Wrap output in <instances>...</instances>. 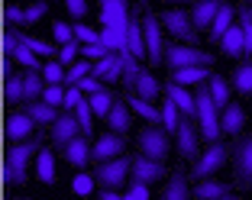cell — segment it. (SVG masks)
I'll list each match as a JSON object with an SVG mask.
<instances>
[{"instance_id": "obj_37", "label": "cell", "mask_w": 252, "mask_h": 200, "mask_svg": "<svg viewBox=\"0 0 252 200\" xmlns=\"http://www.w3.org/2000/svg\"><path fill=\"white\" fill-rule=\"evenodd\" d=\"M3 100H7L10 107H13V104H23V100H26V84H23V74L7 71V84H3Z\"/></svg>"}, {"instance_id": "obj_14", "label": "cell", "mask_w": 252, "mask_h": 200, "mask_svg": "<svg viewBox=\"0 0 252 200\" xmlns=\"http://www.w3.org/2000/svg\"><path fill=\"white\" fill-rule=\"evenodd\" d=\"M165 97H168V100L178 107L188 119H197V100H194V90H188V87H181V84H171L168 81V84H165Z\"/></svg>"}, {"instance_id": "obj_16", "label": "cell", "mask_w": 252, "mask_h": 200, "mask_svg": "<svg viewBox=\"0 0 252 200\" xmlns=\"http://www.w3.org/2000/svg\"><path fill=\"white\" fill-rule=\"evenodd\" d=\"M220 7H223V3H217V0H200V3H194V7H191V23H194V29H197V32L207 29V32H210V26H214Z\"/></svg>"}, {"instance_id": "obj_50", "label": "cell", "mask_w": 252, "mask_h": 200, "mask_svg": "<svg viewBox=\"0 0 252 200\" xmlns=\"http://www.w3.org/2000/svg\"><path fill=\"white\" fill-rule=\"evenodd\" d=\"M81 100H84L81 90H78V87H68L65 90V104H62V113H74V107L81 104Z\"/></svg>"}, {"instance_id": "obj_19", "label": "cell", "mask_w": 252, "mask_h": 200, "mask_svg": "<svg viewBox=\"0 0 252 200\" xmlns=\"http://www.w3.org/2000/svg\"><path fill=\"white\" fill-rule=\"evenodd\" d=\"M158 200H194L191 187H188V174H185L181 168H175V171H171V181L162 187Z\"/></svg>"}, {"instance_id": "obj_3", "label": "cell", "mask_w": 252, "mask_h": 200, "mask_svg": "<svg viewBox=\"0 0 252 200\" xmlns=\"http://www.w3.org/2000/svg\"><path fill=\"white\" fill-rule=\"evenodd\" d=\"M194 100H197V123H200V139L204 142H220L223 129H220V110L214 107V97H210V87L207 81L197 84V90H194Z\"/></svg>"}, {"instance_id": "obj_4", "label": "cell", "mask_w": 252, "mask_h": 200, "mask_svg": "<svg viewBox=\"0 0 252 200\" xmlns=\"http://www.w3.org/2000/svg\"><path fill=\"white\" fill-rule=\"evenodd\" d=\"M133 158L136 155H120L113 158V162H104V165H94V181L100 191H120L123 187V181L129 178V171H133Z\"/></svg>"}, {"instance_id": "obj_9", "label": "cell", "mask_w": 252, "mask_h": 200, "mask_svg": "<svg viewBox=\"0 0 252 200\" xmlns=\"http://www.w3.org/2000/svg\"><path fill=\"white\" fill-rule=\"evenodd\" d=\"M162 26L171 32L175 39H181V45H191V42H200L197 39V29H194V23H191V13H185L181 7H171V10H165L162 16Z\"/></svg>"}, {"instance_id": "obj_21", "label": "cell", "mask_w": 252, "mask_h": 200, "mask_svg": "<svg viewBox=\"0 0 252 200\" xmlns=\"http://www.w3.org/2000/svg\"><path fill=\"white\" fill-rule=\"evenodd\" d=\"M20 110L26 113L32 123H39V126H49V129H52L55 123H59V116H62V113L55 110V107H49L45 100H36V104H23Z\"/></svg>"}, {"instance_id": "obj_17", "label": "cell", "mask_w": 252, "mask_h": 200, "mask_svg": "<svg viewBox=\"0 0 252 200\" xmlns=\"http://www.w3.org/2000/svg\"><path fill=\"white\" fill-rule=\"evenodd\" d=\"M91 145H94L91 139L78 136V139H74L71 145H65V148H62L59 155L65 158L68 165H74V168H88V165H91Z\"/></svg>"}, {"instance_id": "obj_31", "label": "cell", "mask_w": 252, "mask_h": 200, "mask_svg": "<svg viewBox=\"0 0 252 200\" xmlns=\"http://www.w3.org/2000/svg\"><path fill=\"white\" fill-rule=\"evenodd\" d=\"M13 32H16V42L26 45L30 52L42 55V58H49V61L59 58V52H55V45H52V42H45V39H36V36H26V32H20V29H13Z\"/></svg>"}, {"instance_id": "obj_5", "label": "cell", "mask_w": 252, "mask_h": 200, "mask_svg": "<svg viewBox=\"0 0 252 200\" xmlns=\"http://www.w3.org/2000/svg\"><path fill=\"white\" fill-rule=\"evenodd\" d=\"M230 162L236 171V187L249 191L252 187V133L236 136V142L230 145Z\"/></svg>"}, {"instance_id": "obj_40", "label": "cell", "mask_w": 252, "mask_h": 200, "mask_svg": "<svg viewBox=\"0 0 252 200\" xmlns=\"http://www.w3.org/2000/svg\"><path fill=\"white\" fill-rule=\"evenodd\" d=\"M65 74H68V68L62 65L59 58H55V61H45V65H42V78H45V84H65Z\"/></svg>"}, {"instance_id": "obj_34", "label": "cell", "mask_w": 252, "mask_h": 200, "mask_svg": "<svg viewBox=\"0 0 252 200\" xmlns=\"http://www.w3.org/2000/svg\"><path fill=\"white\" fill-rule=\"evenodd\" d=\"M230 87L236 90V94H252V58L249 61H239V65L233 68Z\"/></svg>"}, {"instance_id": "obj_46", "label": "cell", "mask_w": 252, "mask_h": 200, "mask_svg": "<svg viewBox=\"0 0 252 200\" xmlns=\"http://www.w3.org/2000/svg\"><path fill=\"white\" fill-rule=\"evenodd\" d=\"M100 13H107V16H126V13H129V3H126V0H104V3H100Z\"/></svg>"}, {"instance_id": "obj_32", "label": "cell", "mask_w": 252, "mask_h": 200, "mask_svg": "<svg viewBox=\"0 0 252 200\" xmlns=\"http://www.w3.org/2000/svg\"><path fill=\"white\" fill-rule=\"evenodd\" d=\"M91 100V110H94V116L97 119H107L110 116V110L117 107V100H120V94H113L110 87H104L100 94H94V97H88Z\"/></svg>"}, {"instance_id": "obj_25", "label": "cell", "mask_w": 252, "mask_h": 200, "mask_svg": "<svg viewBox=\"0 0 252 200\" xmlns=\"http://www.w3.org/2000/svg\"><path fill=\"white\" fill-rule=\"evenodd\" d=\"M191 194H194L197 200H220V197H226V194H233V187L226 184V181H214V178H207V181H197Z\"/></svg>"}, {"instance_id": "obj_8", "label": "cell", "mask_w": 252, "mask_h": 200, "mask_svg": "<svg viewBox=\"0 0 252 200\" xmlns=\"http://www.w3.org/2000/svg\"><path fill=\"white\" fill-rule=\"evenodd\" d=\"M226 158H230V148L223 145V142H214V145H207V152L197 158V162L191 165V178H194V184L197 181H207V178H214V171H220L223 165H226Z\"/></svg>"}, {"instance_id": "obj_23", "label": "cell", "mask_w": 252, "mask_h": 200, "mask_svg": "<svg viewBox=\"0 0 252 200\" xmlns=\"http://www.w3.org/2000/svg\"><path fill=\"white\" fill-rule=\"evenodd\" d=\"M120 61H123V87H126V94H136V81H139V74H142L139 58H136L129 49H120Z\"/></svg>"}, {"instance_id": "obj_29", "label": "cell", "mask_w": 252, "mask_h": 200, "mask_svg": "<svg viewBox=\"0 0 252 200\" xmlns=\"http://www.w3.org/2000/svg\"><path fill=\"white\" fill-rule=\"evenodd\" d=\"M126 49H129V52H133L136 58H149V52H146V36H142V20H139V16H129Z\"/></svg>"}, {"instance_id": "obj_35", "label": "cell", "mask_w": 252, "mask_h": 200, "mask_svg": "<svg viewBox=\"0 0 252 200\" xmlns=\"http://www.w3.org/2000/svg\"><path fill=\"white\" fill-rule=\"evenodd\" d=\"M158 110H162V129H165L168 136H178V126H181V119H185V113L171 104L168 97L162 100V107H158Z\"/></svg>"}, {"instance_id": "obj_18", "label": "cell", "mask_w": 252, "mask_h": 200, "mask_svg": "<svg viewBox=\"0 0 252 200\" xmlns=\"http://www.w3.org/2000/svg\"><path fill=\"white\" fill-rule=\"evenodd\" d=\"M233 26H236V3H223L220 13H217V20H214V26H210V32H207L210 42L220 45V42H223V36H226Z\"/></svg>"}, {"instance_id": "obj_13", "label": "cell", "mask_w": 252, "mask_h": 200, "mask_svg": "<svg viewBox=\"0 0 252 200\" xmlns=\"http://www.w3.org/2000/svg\"><path fill=\"white\" fill-rule=\"evenodd\" d=\"M81 136V126H78V119H74V113H62L59 116V123H55L52 129H49V139H52V145L59 148H65V145H71L74 139Z\"/></svg>"}, {"instance_id": "obj_53", "label": "cell", "mask_w": 252, "mask_h": 200, "mask_svg": "<svg viewBox=\"0 0 252 200\" xmlns=\"http://www.w3.org/2000/svg\"><path fill=\"white\" fill-rule=\"evenodd\" d=\"M126 200H149V187H146V184H129Z\"/></svg>"}, {"instance_id": "obj_55", "label": "cell", "mask_w": 252, "mask_h": 200, "mask_svg": "<svg viewBox=\"0 0 252 200\" xmlns=\"http://www.w3.org/2000/svg\"><path fill=\"white\" fill-rule=\"evenodd\" d=\"M236 10H239V13H246V16H249V23H252V7H249V3H239Z\"/></svg>"}, {"instance_id": "obj_33", "label": "cell", "mask_w": 252, "mask_h": 200, "mask_svg": "<svg viewBox=\"0 0 252 200\" xmlns=\"http://www.w3.org/2000/svg\"><path fill=\"white\" fill-rule=\"evenodd\" d=\"M23 84H26V100L23 104H36L45 94V78L42 71H23Z\"/></svg>"}, {"instance_id": "obj_11", "label": "cell", "mask_w": 252, "mask_h": 200, "mask_svg": "<svg viewBox=\"0 0 252 200\" xmlns=\"http://www.w3.org/2000/svg\"><path fill=\"white\" fill-rule=\"evenodd\" d=\"M123 145H126L123 136H117V133H104L100 139L94 142V145H91V165H104V162H113V158L126 155Z\"/></svg>"}, {"instance_id": "obj_51", "label": "cell", "mask_w": 252, "mask_h": 200, "mask_svg": "<svg viewBox=\"0 0 252 200\" xmlns=\"http://www.w3.org/2000/svg\"><path fill=\"white\" fill-rule=\"evenodd\" d=\"M78 90H81V94H88V97H94V94H100V90H104V84L97 81V78H84V81L78 84Z\"/></svg>"}, {"instance_id": "obj_7", "label": "cell", "mask_w": 252, "mask_h": 200, "mask_svg": "<svg viewBox=\"0 0 252 200\" xmlns=\"http://www.w3.org/2000/svg\"><path fill=\"white\" fill-rule=\"evenodd\" d=\"M142 36H146V52H149V68H165V39H162V20L156 13L142 16Z\"/></svg>"}, {"instance_id": "obj_41", "label": "cell", "mask_w": 252, "mask_h": 200, "mask_svg": "<svg viewBox=\"0 0 252 200\" xmlns=\"http://www.w3.org/2000/svg\"><path fill=\"white\" fill-rule=\"evenodd\" d=\"M52 36H55V42H62V49H65V45H71V42H78V39H74L71 23H65V20H55L52 23Z\"/></svg>"}, {"instance_id": "obj_36", "label": "cell", "mask_w": 252, "mask_h": 200, "mask_svg": "<svg viewBox=\"0 0 252 200\" xmlns=\"http://www.w3.org/2000/svg\"><path fill=\"white\" fill-rule=\"evenodd\" d=\"M36 178L42 181V184H55V155L52 148H42L36 155Z\"/></svg>"}, {"instance_id": "obj_38", "label": "cell", "mask_w": 252, "mask_h": 200, "mask_svg": "<svg viewBox=\"0 0 252 200\" xmlns=\"http://www.w3.org/2000/svg\"><path fill=\"white\" fill-rule=\"evenodd\" d=\"M210 74H214L210 68H185V71H175L168 81L185 87V84H204V81H210Z\"/></svg>"}, {"instance_id": "obj_27", "label": "cell", "mask_w": 252, "mask_h": 200, "mask_svg": "<svg viewBox=\"0 0 252 200\" xmlns=\"http://www.w3.org/2000/svg\"><path fill=\"white\" fill-rule=\"evenodd\" d=\"M123 100L129 104L133 113H139V116L146 119V126H162V110H158V107H152L149 100H139V97H133V94H126Z\"/></svg>"}, {"instance_id": "obj_28", "label": "cell", "mask_w": 252, "mask_h": 200, "mask_svg": "<svg viewBox=\"0 0 252 200\" xmlns=\"http://www.w3.org/2000/svg\"><path fill=\"white\" fill-rule=\"evenodd\" d=\"M129 104H126L123 97L117 100V107L110 110V116H107V126H110V133H117V136H126V129H129V123H133V116H129Z\"/></svg>"}, {"instance_id": "obj_6", "label": "cell", "mask_w": 252, "mask_h": 200, "mask_svg": "<svg viewBox=\"0 0 252 200\" xmlns=\"http://www.w3.org/2000/svg\"><path fill=\"white\" fill-rule=\"evenodd\" d=\"M136 148H139V155L165 165L168 155H171V136L165 133L162 126H142L139 139H136Z\"/></svg>"}, {"instance_id": "obj_10", "label": "cell", "mask_w": 252, "mask_h": 200, "mask_svg": "<svg viewBox=\"0 0 252 200\" xmlns=\"http://www.w3.org/2000/svg\"><path fill=\"white\" fill-rule=\"evenodd\" d=\"M165 174H168V168H165L162 162H152V158H146V155H139L136 152V158H133V171H129V184H156V181H162Z\"/></svg>"}, {"instance_id": "obj_2", "label": "cell", "mask_w": 252, "mask_h": 200, "mask_svg": "<svg viewBox=\"0 0 252 200\" xmlns=\"http://www.w3.org/2000/svg\"><path fill=\"white\" fill-rule=\"evenodd\" d=\"M214 65H217V55L204 52L197 45H181V42L165 45V68H168V74L185 71V68H214Z\"/></svg>"}, {"instance_id": "obj_57", "label": "cell", "mask_w": 252, "mask_h": 200, "mask_svg": "<svg viewBox=\"0 0 252 200\" xmlns=\"http://www.w3.org/2000/svg\"><path fill=\"white\" fill-rule=\"evenodd\" d=\"M20 200H30V197H20Z\"/></svg>"}, {"instance_id": "obj_54", "label": "cell", "mask_w": 252, "mask_h": 200, "mask_svg": "<svg viewBox=\"0 0 252 200\" xmlns=\"http://www.w3.org/2000/svg\"><path fill=\"white\" fill-rule=\"evenodd\" d=\"M97 200H126V197H120L117 191H100V194H97Z\"/></svg>"}, {"instance_id": "obj_1", "label": "cell", "mask_w": 252, "mask_h": 200, "mask_svg": "<svg viewBox=\"0 0 252 200\" xmlns=\"http://www.w3.org/2000/svg\"><path fill=\"white\" fill-rule=\"evenodd\" d=\"M42 152V136H36V139L30 142H16V145L7 148V165H3V171H7V184H16L23 187L26 181H30V158L39 155Z\"/></svg>"}, {"instance_id": "obj_20", "label": "cell", "mask_w": 252, "mask_h": 200, "mask_svg": "<svg viewBox=\"0 0 252 200\" xmlns=\"http://www.w3.org/2000/svg\"><path fill=\"white\" fill-rule=\"evenodd\" d=\"M91 78H97L100 84H113V81H120L123 78V61H120V52H110L104 61H97L94 65V71H91Z\"/></svg>"}, {"instance_id": "obj_26", "label": "cell", "mask_w": 252, "mask_h": 200, "mask_svg": "<svg viewBox=\"0 0 252 200\" xmlns=\"http://www.w3.org/2000/svg\"><path fill=\"white\" fill-rule=\"evenodd\" d=\"M220 49H223V55H226V58H243V55H246V36H243V26H239V20H236V26H233V29L223 36Z\"/></svg>"}, {"instance_id": "obj_39", "label": "cell", "mask_w": 252, "mask_h": 200, "mask_svg": "<svg viewBox=\"0 0 252 200\" xmlns=\"http://www.w3.org/2000/svg\"><path fill=\"white\" fill-rule=\"evenodd\" d=\"M74 119H78V126H81V136L91 139V136H94V110H91V100H81V104L74 107Z\"/></svg>"}, {"instance_id": "obj_56", "label": "cell", "mask_w": 252, "mask_h": 200, "mask_svg": "<svg viewBox=\"0 0 252 200\" xmlns=\"http://www.w3.org/2000/svg\"><path fill=\"white\" fill-rule=\"evenodd\" d=\"M220 200H239V197H236V194H226V197H220Z\"/></svg>"}, {"instance_id": "obj_47", "label": "cell", "mask_w": 252, "mask_h": 200, "mask_svg": "<svg viewBox=\"0 0 252 200\" xmlns=\"http://www.w3.org/2000/svg\"><path fill=\"white\" fill-rule=\"evenodd\" d=\"M3 20H7L10 29H13V26L20 29V26H26V10H23V7H7V10H3Z\"/></svg>"}, {"instance_id": "obj_48", "label": "cell", "mask_w": 252, "mask_h": 200, "mask_svg": "<svg viewBox=\"0 0 252 200\" xmlns=\"http://www.w3.org/2000/svg\"><path fill=\"white\" fill-rule=\"evenodd\" d=\"M45 13H49V3H45V0H39V3H30V7H26V26L39 23Z\"/></svg>"}, {"instance_id": "obj_49", "label": "cell", "mask_w": 252, "mask_h": 200, "mask_svg": "<svg viewBox=\"0 0 252 200\" xmlns=\"http://www.w3.org/2000/svg\"><path fill=\"white\" fill-rule=\"evenodd\" d=\"M78 55H81V45L78 42H71V45H65V49H59V61L65 68H71L74 61H78Z\"/></svg>"}, {"instance_id": "obj_43", "label": "cell", "mask_w": 252, "mask_h": 200, "mask_svg": "<svg viewBox=\"0 0 252 200\" xmlns=\"http://www.w3.org/2000/svg\"><path fill=\"white\" fill-rule=\"evenodd\" d=\"M65 84H45V94H42V100H45V104H49V107H55V110H59V107L62 104H65Z\"/></svg>"}, {"instance_id": "obj_12", "label": "cell", "mask_w": 252, "mask_h": 200, "mask_svg": "<svg viewBox=\"0 0 252 200\" xmlns=\"http://www.w3.org/2000/svg\"><path fill=\"white\" fill-rule=\"evenodd\" d=\"M197 136H200V129H197V119H181V126H178V152H181V158H188V162H197L200 158V145H197Z\"/></svg>"}, {"instance_id": "obj_15", "label": "cell", "mask_w": 252, "mask_h": 200, "mask_svg": "<svg viewBox=\"0 0 252 200\" xmlns=\"http://www.w3.org/2000/svg\"><path fill=\"white\" fill-rule=\"evenodd\" d=\"M32 126H36V123H32L23 110H16V113H10V116H7V126H3V129H7V139L16 145V142H30Z\"/></svg>"}, {"instance_id": "obj_22", "label": "cell", "mask_w": 252, "mask_h": 200, "mask_svg": "<svg viewBox=\"0 0 252 200\" xmlns=\"http://www.w3.org/2000/svg\"><path fill=\"white\" fill-rule=\"evenodd\" d=\"M207 87H210V97H214V107L217 110H226V107L233 104V87H230V81L223 78V74H210V81H207Z\"/></svg>"}, {"instance_id": "obj_24", "label": "cell", "mask_w": 252, "mask_h": 200, "mask_svg": "<svg viewBox=\"0 0 252 200\" xmlns=\"http://www.w3.org/2000/svg\"><path fill=\"white\" fill-rule=\"evenodd\" d=\"M243 126H246V113H243L239 104H230L220 113V129L226 136H243Z\"/></svg>"}, {"instance_id": "obj_42", "label": "cell", "mask_w": 252, "mask_h": 200, "mask_svg": "<svg viewBox=\"0 0 252 200\" xmlns=\"http://www.w3.org/2000/svg\"><path fill=\"white\" fill-rule=\"evenodd\" d=\"M71 29H74V39L84 45H100V32H94L88 26V23H71Z\"/></svg>"}, {"instance_id": "obj_30", "label": "cell", "mask_w": 252, "mask_h": 200, "mask_svg": "<svg viewBox=\"0 0 252 200\" xmlns=\"http://www.w3.org/2000/svg\"><path fill=\"white\" fill-rule=\"evenodd\" d=\"M162 90H165V87L158 84V78H156V74L142 68L139 81H136V94H133V97H139V100H149V104H152L156 97H162Z\"/></svg>"}, {"instance_id": "obj_44", "label": "cell", "mask_w": 252, "mask_h": 200, "mask_svg": "<svg viewBox=\"0 0 252 200\" xmlns=\"http://www.w3.org/2000/svg\"><path fill=\"white\" fill-rule=\"evenodd\" d=\"M16 65H23L26 71H42V65H39V55L30 52L26 45H20V49H16Z\"/></svg>"}, {"instance_id": "obj_45", "label": "cell", "mask_w": 252, "mask_h": 200, "mask_svg": "<svg viewBox=\"0 0 252 200\" xmlns=\"http://www.w3.org/2000/svg\"><path fill=\"white\" fill-rule=\"evenodd\" d=\"M94 174H91V171H81V174H78V178H74V184H71V191L78 194V197H88L91 191H94Z\"/></svg>"}, {"instance_id": "obj_52", "label": "cell", "mask_w": 252, "mask_h": 200, "mask_svg": "<svg viewBox=\"0 0 252 200\" xmlns=\"http://www.w3.org/2000/svg\"><path fill=\"white\" fill-rule=\"evenodd\" d=\"M68 13L74 16V23H81L84 16H88V3H84V0H68Z\"/></svg>"}]
</instances>
